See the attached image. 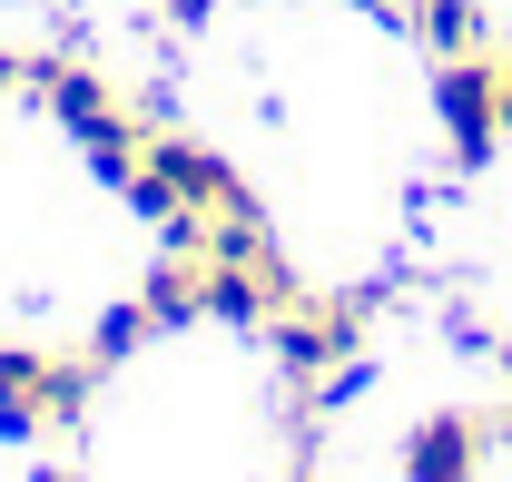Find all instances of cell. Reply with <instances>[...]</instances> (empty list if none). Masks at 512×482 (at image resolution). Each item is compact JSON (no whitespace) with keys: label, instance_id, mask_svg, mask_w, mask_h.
I'll list each match as a JSON object with an SVG mask.
<instances>
[{"label":"cell","instance_id":"13","mask_svg":"<svg viewBox=\"0 0 512 482\" xmlns=\"http://www.w3.org/2000/svg\"><path fill=\"white\" fill-rule=\"evenodd\" d=\"M503 374H512V345H503Z\"/></svg>","mask_w":512,"mask_h":482},{"label":"cell","instance_id":"5","mask_svg":"<svg viewBox=\"0 0 512 482\" xmlns=\"http://www.w3.org/2000/svg\"><path fill=\"white\" fill-rule=\"evenodd\" d=\"M99 374H109V364L89 355V345H79V355H30V433H40V423H79Z\"/></svg>","mask_w":512,"mask_h":482},{"label":"cell","instance_id":"2","mask_svg":"<svg viewBox=\"0 0 512 482\" xmlns=\"http://www.w3.org/2000/svg\"><path fill=\"white\" fill-rule=\"evenodd\" d=\"M434 109H444V138L463 168H483L493 158V138H503V79H493V60H444V79H434Z\"/></svg>","mask_w":512,"mask_h":482},{"label":"cell","instance_id":"12","mask_svg":"<svg viewBox=\"0 0 512 482\" xmlns=\"http://www.w3.org/2000/svg\"><path fill=\"white\" fill-rule=\"evenodd\" d=\"M286 482H306V463H296V473H286Z\"/></svg>","mask_w":512,"mask_h":482},{"label":"cell","instance_id":"8","mask_svg":"<svg viewBox=\"0 0 512 482\" xmlns=\"http://www.w3.org/2000/svg\"><path fill=\"white\" fill-rule=\"evenodd\" d=\"M493 79H503V128H512V50L493 60Z\"/></svg>","mask_w":512,"mask_h":482},{"label":"cell","instance_id":"11","mask_svg":"<svg viewBox=\"0 0 512 482\" xmlns=\"http://www.w3.org/2000/svg\"><path fill=\"white\" fill-rule=\"evenodd\" d=\"M40 482H79V473H40Z\"/></svg>","mask_w":512,"mask_h":482},{"label":"cell","instance_id":"10","mask_svg":"<svg viewBox=\"0 0 512 482\" xmlns=\"http://www.w3.org/2000/svg\"><path fill=\"white\" fill-rule=\"evenodd\" d=\"M365 10H384V20H404V0H365Z\"/></svg>","mask_w":512,"mask_h":482},{"label":"cell","instance_id":"9","mask_svg":"<svg viewBox=\"0 0 512 482\" xmlns=\"http://www.w3.org/2000/svg\"><path fill=\"white\" fill-rule=\"evenodd\" d=\"M10 79H30V60H20V50H0V89H10Z\"/></svg>","mask_w":512,"mask_h":482},{"label":"cell","instance_id":"7","mask_svg":"<svg viewBox=\"0 0 512 482\" xmlns=\"http://www.w3.org/2000/svg\"><path fill=\"white\" fill-rule=\"evenodd\" d=\"M148 335H158V315H148V296H128V305H109V315H99L89 355H99V364H119L128 345H148Z\"/></svg>","mask_w":512,"mask_h":482},{"label":"cell","instance_id":"6","mask_svg":"<svg viewBox=\"0 0 512 482\" xmlns=\"http://www.w3.org/2000/svg\"><path fill=\"white\" fill-rule=\"evenodd\" d=\"M404 20L444 50V60H463V50H483V0H404Z\"/></svg>","mask_w":512,"mask_h":482},{"label":"cell","instance_id":"4","mask_svg":"<svg viewBox=\"0 0 512 482\" xmlns=\"http://www.w3.org/2000/svg\"><path fill=\"white\" fill-rule=\"evenodd\" d=\"M473 463H483V423L473 414H434L404 443V482H473Z\"/></svg>","mask_w":512,"mask_h":482},{"label":"cell","instance_id":"3","mask_svg":"<svg viewBox=\"0 0 512 482\" xmlns=\"http://www.w3.org/2000/svg\"><path fill=\"white\" fill-rule=\"evenodd\" d=\"M30 89L50 99V119H60L79 148H89L99 128H119V119H128V109H119V99H109V89H99V79H89L79 60H30Z\"/></svg>","mask_w":512,"mask_h":482},{"label":"cell","instance_id":"1","mask_svg":"<svg viewBox=\"0 0 512 482\" xmlns=\"http://www.w3.org/2000/svg\"><path fill=\"white\" fill-rule=\"evenodd\" d=\"M276 325V355H286V374L296 384H355V325H365V305H325V296H296L266 315Z\"/></svg>","mask_w":512,"mask_h":482}]
</instances>
